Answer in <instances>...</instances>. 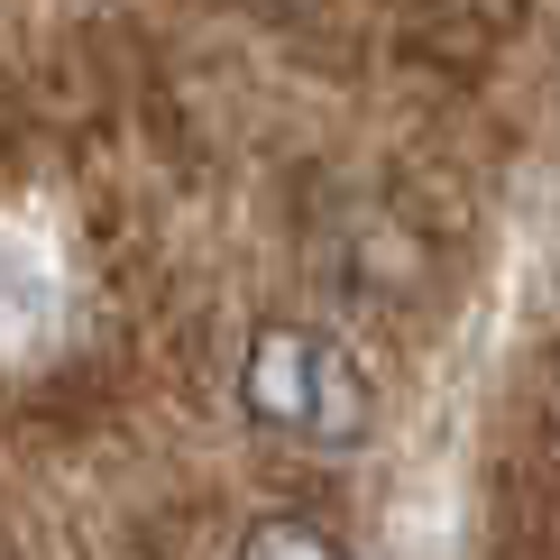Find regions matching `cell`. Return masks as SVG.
Returning <instances> with one entry per match:
<instances>
[{"label":"cell","instance_id":"6da1fadb","mask_svg":"<svg viewBox=\"0 0 560 560\" xmlns=\"http://www.w3.org/2000/svg\"><path fill=\"white\" fill-rule=\"evenodd\" d=\"M240 405L258 432L313 441V451H349L368 432V377L331 331H258L240 368Z\"/></svg>","mask_w":560,"mask_h":560},{"label":"cell","instance_id":"7a4b0ae2","mask_svg":"<svg viewBox=\"0 0 560 560\" xmlns=\"http://www.w3.org/2000/svg\"><path fill=\"white\" fill-rule=\"evenodd\" d=\"M240 560H349L340 542H331V533H313V524H258V533H248V542H240Z\"/></svg>","mask_w":560,"mask_h":560}]
</instances>
